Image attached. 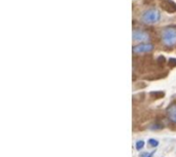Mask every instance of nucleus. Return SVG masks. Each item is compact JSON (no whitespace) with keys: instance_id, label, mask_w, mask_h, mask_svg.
I'll list each match as a JSON object with an SVG mask.
<instances>
[{"instance_id":"nucleus-3","label":"nucleus","mask_w":176,"mask_h":157,"mask_svg":"<svg viewBox=\"0 0 176 157\" xmlns=\"http://www.w3.org/2000/svg\"><path fill=\"white\" fill-rule=\"evenodd\" d=\"M153 49V46L150 43H141V44L134 46L132 50H133V53H136V55H141V53H150Z\"/></svg>"},{"instance_id":"nucleus-1","label":"nucleus","mask_w":176,"mask_h":157,"mask_svg":"<svg viewBox=\"0 0 176 157\" xmlns=\"http://www.w3.org/2000/svg\"><path fill=\"white\" fill-rule=\"evenodd\" d=\"M161 39L165 46L172 47L176 44V27H166L161 33Z\"/></svg>"},{"instance_id":"nucleus-4","label":"nucleus","mask_w":176,"mask_h":157,"mask_svg":"<svg viewBox=\"0 0 176 157\" xmlns=\"http://www.w3.org/2000/svg\"><path fill=\"white\" fill-rule=\"evenodd\" d=\"M133 39L135 41L145 42L150 40V35L143 30H134L133 32Z\"/></svg>"},{"instance_id":"nucleus-5","label":"nucleus","mask_w":176,"mask_h":157,"mask_svg":"<svg viewBox=\"0 0 176 157\" xmlns=\"http://www.w3.org/2000/svg\"><path fill=\"white\" fill-rule=\"evenodd\" d=\"M167 113L170 120H171L172 122L176 123V105H171V106L169 107V109H168Z\"/></svg>"},{"instance_id":"nucleus-7","label":"nucleus","mask_w":176,"mask_h":157,"mask_svg":"<svg viewBox=\"0 0 176 157\" xmlns=\"http://www.w3.org/2000/svg\"><path fill=\"white\" fill-rule=\"evenodd\" d=\"M148 144H150V146H153V147H157V146L159 145V142H158L157 140L150 139V141H148Z\"/></svg>"},{"instance_id":"nucleus-6","label":"nucleus","mask_w":176,"mask_h":157,"mask_svg":"<svg viewBox=\"0 0 176 157\" xmlns=\"http://www.w3.org/2000/svg\"><path fill=\"white\" fill-rule=\"evenodd\" d=\"M143 146H144V142L141 140V141H138V142L136 143V149L137 150H141V149L143 148Z\"/></svg>"},{"instance_id":"nucleus-2","label":"nucleus","mask_w":176,"mask_h":157,"mask_svg":"<svg viewBox=\"0 0 176 157\" xmlns=\"http://www.w3.org/2000/svg\"><path fill=\"white\" fill-rule=\"evenodd\" d=\"M160 18H161V15L155 9L145 10L141 15V20L145 24H155L160 21Z\"/></svg>"}]
</instances>
